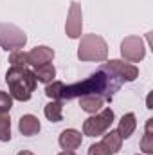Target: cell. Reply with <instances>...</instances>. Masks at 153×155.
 Masks as SVG:
<instances>
[{"label": "cell", "instance_id": "obj_8", "mask_svg": "<svg viewBox=\"0 0 153 155\" xmlns=\"http://www.w3.org/2000/svg\"><path fill=\"white\" fill-rule=\"evenodd\" d=\"M110 71H114L117 76L121 78L122 81H135L139 78V69L132 63H126L122 60H110L105 63Z\"/></svg>", "mask_w": 153, "mask_h": 155}, {"label": "cell", "instance_id": "obj_13", "mask_svg": "<svg viewBox=\"0 0 153 155\" xmlns=\"http://www.w3.org/2000/svg\"><path fill=\"white\" fill-rule=\"evenodd\" d=\"M103 105H105V99L103 97H99V96H81L79 97V107H81V110L83 112H86V114H97L101 108H103Z\"/></svg>", "mask_w": 153, "mask_h": 155}, {"label": "cell", "instance_id": "obj_14", "mask_svg": "<svg viewBox=\"0 0 153 155\" xmlns=\"http://www.w3.org/2000/svg\"><path fill=\"white\" fill-rule=\"evenodd\" d=\"M105 146H106V150L112 153H117V152H121V146H122V137L119 135V132L117 130H108V132H105L103 134V141H101Z\"/></svg>", "mask_w": 153, "mask_h": 155}, {"label": "cell", "instance_id": "obj_16", "mask_svg": "<svg viewBox=\"0 0 153 155\" xmlns=\"http://www.w3.org/2000/svg\"><path fill=\"white\" fill-rule=\"evenodd\" d=\"M43 114H45V117H47L50 123H60V121L63 119V103L52 99L49 105H45Z\"/></svg>", "mask_w": 153, "mask_h": 155}, {"label": "cell", "instance_id": "obj_20", "mask_svg": "<svg viewBox=\"0 0 153 155\" xmlns=\"http://www.w3.org/2000/svg\"><path fill=\"white\" fill-rule=\"evenodd\" d=\"M9 63H11V67H27V65H29L27 52H24L22 49L11 51V54H9Z\"/></svg>", "mask_w": 153, "mask_h": 155}, {"label": "cell", "instance_id": "obj_5", "mask_svg": "<svg viewBox=\"0 0 153 155\" xmlns=\"http://www.w3.org/2000/svg\"><path fill=\"white\" fill-rule=\"evenodd\" d=\"M27 43L25 33L13 24H0V47L7 51L22 49Z\"/></svg>", "mask_w": 153, "mask_h": 155}, {"label": "cell", "instance_id": "obj_7", "mask_svg": "<svg viewBox=\"0 0 153 155\" xmlns=\"http://www.w3.org/2000/svg\"><path fill=\"white\" fill-rule=\"evenodd\" d=\"M81 31H83V11L77 2H72L69 9L67 24H65V33L70 40H76L81 38Z\"/></svg>", "mask_w": 153, "mask_h": 155}, {"label": "cell", "instance_id": "obj_21", "mask_svg": "<svg viewBox=\"0 0 153 155\" xmlns=\"http://www.w3.org/2000/svg\"><path fill=\"white\" fill-rule=\"evenodd\" d=\"M11 107H13V97L7 92L0 90V112H9Z\"/></svg>", "mask_w": 153, "mask_h": 155}, {"label": "cell", "instance_id": "obj_4", "mask_svg": "<svg viewBox=\"0 0 153 155\" xmlns=\"http://www.w3.org/2000/svg\"><path fill=\"white\" fill-rule=\"evenodd\" d=\"M114 110L112 108H101L97 114H92L88 119H85L83 123V134L86 137H97L103 135L105 132L110 130L112 123H114Z\"/></svg>", "mask_w": 153, "mask_h": 155}, {"label": "cell", "instance_id": "obj_15", "mask_svg": "<svg viewBox=\"0 0 153 155\" xmlns=\"http://www.w3.org/2000/svg\"><path fill=\"white\" fill-rule=\"evenodd\" d=\"M34 76H36V81L47 85V83L54 81V78H56V69H54L52 63H43V65L34 67Z\"/></svg>", "mask_w": 153, "mask_h": 155}, {"label": "cell", "instance_id": "obj_22", "mask_svg": "<svg viewBox=\"0 0 153 155\" xmlns=\"http://www.w3.org/2000/svg\"><path fill=\"white\" fill-rule=\"evenodd\" d=\"M88 155H110V152L106 150V146L103 143H94L88 148Z\"/></svg>", "mask_w": 153, "mask_h": 155}, {"label": "cell", "instance_id": "obj_1", "mask_svg": "<svg viewBox=\"0 0 153 155\" xmlns=\"http://www.w3.org/2000/svg\"><path fill=\"white\" fill-rule=\"evenodd\" d=\"M124 81L115 74L114 71H110L105 63L86 79L63 87V94H61V101L63 99H74V97H81V96H99L105 101L114 99L115 92L121 88Z\"/></svg>", "mask_w": 153, "mask_h": 155}, {"label": "cell", "instance_id": "obj_24", "mask_svg": "<svg viewBox=\"0 0 153 155\" xmlns=\"http://www.w3.org/2000/svg\"><path fill=\"white\" fill-rule=\"evenodd\" d=\"M18 155H34V153L29 152V150H22V152H18Z\"/></svg>", "mask_w": 153, "mask_h": 155}, {"label": "cell", "instance_id": "obj_19", "mask_svg": "<svg viewBox=\"0 0 153 155\" xmlns=\"http://www.w3.org/2000/svg\"><path fill=\"white\" fill-rule=\"evenodd\" d=\"M63 87H65V83H61V81H50L45 87V96L50 97V99H54V101H61Z\"/></svg>", "mask_w": 153, "mask_h": 155}, {"label": "cell", "instance_id": "obj_10", "mask_svg": "<svg viewBox=\"0 0 153 155\" xmlns=\"http://www.w3.org/2000/svg\"><path fill=\"white\" fill-rule=\"evenodd\" d=\"M27 58H29V65L38 67V65H43V63H50L54 60V51L47 45H38L31 52H27Z\"/></svg>", "mask_w": 153, "mask_h": 155}, {"label": "cell", "instance_id": "obj_9", "mask_svg": "<svg viewBox=\"0 0 153 155\" xmlns=\"http://www.w3.org/2000/svg\"><path fill=\"white\" fill-rule=\"evenodd\" d=\"M58 143H60V146H61L63 150L74 152V150H77V148L81 146L83 135H81V132H77L76 128H67V130H63V132L60 134Z\"/></svg>", "mask_w": 153, "mask_h": 155}, {"label": "cell", "instance_id": "obj_3", "mask_svg": "<svg viewBox=\"0 0 153 155\" xmlns=\"http://www.w3.org/2000/svg\"><path fill=\"white\" fill-rule=\"evenodd\" d=\"M77 58L81 61H106L108 45L99 35H85L77 47Z\"/></svg>", "mask_w": 153, "mask_h": 155}, {"label": "cell", "instance_id": "obj_17", "mask_svg": "<svg viewBox=\"0 0 153 155\" xmlns=\"http://www.w3.org/2000/svg\"><path fill=\"white\" fill-rule=\"evenodd\" d=\"M151 124L153 119H148L146 123V130H144V137L141 141V150L144 155H151L153 153V134H151Z\"/></svg>", "mask_w": 153, "mask_h": 155}, {"label": "cell", "instance_id": "obj_2", "mask_svg": "<svg viewBox=\"0 0 153 155\" xmlns=\"http://www.w3.org/2000/svg\"><path fill=\"white\" fill-rule=\"evenodd\" d=\"M5 83L9 87V96L16 101H29L34 88L36 76L27 67H11L5 72Z\"/></svg>", "mask_w": 153, "mask_h": 155}, {"label": "cell", "instance_id": "obj_6", "mask_svg": "<svg viewBox=\"0 0 153 155\" xmlns=\"http://www.w3.org/2000/svg\"><path fill=\"white\" fill-rule=\"evenodd\" d=\"M121 56L126 61H132V63L142 61L144 56H146V45H144L142 38H139V36H126L121 41Z\"/></svg>", "mask_w": 153, "mask_h": 155}, {"label": "cell", "instance_id": "obj_18", "mask_svg": "<svg viewBox=\"0 0 153 155\" xmlns=\"http://www.w3.org/2000/svg\"><path fill=\"white\" fill-rule=\"evenodd\" d=\"M0 141H11V117L7 112H0Z\"/></svg>", "mask_w": 153, "mask_h": 155}, {"label": "cell", "instance_id": "obj_23", "mask_svg": "<svg viewBox=\"0 0 153 155\" xmlns=\"http://www.w3.org/2000/svg\"><path fill=\"white\" fill-rule=\"evenodd\" d=\"M58 155H76V152H70V150H63L61 153H58Z\"/></svg>", "mask_w": 153, "mask_h": 155}, {"label": "cell", "instance_id": "obj_12", "mask_svg": "<svg viewBox=\"0 0 153 155\" xmlns=\"http://www.w3.org/2000/svg\"><path fill=\"white\" fill-rule=\"evenodd\" d=\"M135 128H137V117H135L133 112H128V114H124V116L121 117L119 126H117V132H119V135L124 141V139H128V137L133 135Z\"/></svg>", "mask_w": 153, "mask_h": 155}, {"label": "cell", "instance_id": "obj_11", "mask_svg": "<svg viewBox=\"0 0 153 155\" xmlns=\"http://www.w3.org/2000/svg\"><path fill=\"white\" fill-rule=\"evenodd\" d=\"M18 130L22 135L25 137H31V135H36L40 130H41V124H40V119L33 114H25V116L20 117L18 121Z\"/></svg>", "mask_w": 153, "mask_h": 155}]
</instances>
